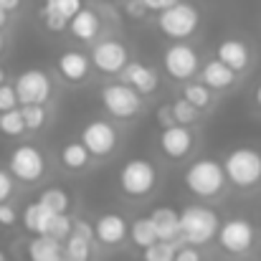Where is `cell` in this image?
Returning a JSON list of instances; mask_svg holds the SVG:
<instances>
[{
  "label": "cell",
  "instance_id": "16",
  "mask_svg": "<svg viewBox=\"0 0 261 261\" xmlns=\"http://www.w3.org/2000/svg\"><path fill=\"white\" fill-rule=\"evenodd\" d=\"M127 233H129V226H127V221H124L122 216H117V213H104V216H99V221L94 223V241H99L101 246H109V249L124 244Z\"/></svg>",
  "mask_w": 261,
  "mask_h": 261
},
{
  "label": "cell",
  "instance_id": "11",
  "mask_svg": "<svg viewBox=\"0 0 261 261\" xmlns=\"http://www.w3.org/2000/svg\"><path fill=\"white\" fill-rule=\"evenodd\" d=\"M15 96L18 104H46L51 99L54 82L43 69H25L15 79Z\"/></svg>",
  "mask_w": 261,
  "mask_h": 261
},
{
  "label": "cell",
  "instance_id": "41",
  "mask_svg": "<svg viewBox=\"0 0 261 261\" xmlns=\"http://www.w3.org/2000/svg\"><path fill=\"white\" fill-rule=\"evenodd\" d=\"M147 10H155V13H160L163 8H168V5H173V3H177V0H140Z\"/></svg>",
  "mask_w": 261,
  "mask_h": 261
},
{
  "label": "cell",
  "instance_id": "14",
  "mask_svg": "<svg viewBox=\"0 0 261 261\" xmlns=\"http://www.w3.org/2000/svg\"><path fill=\"white\" fill-rule=\"evenodd\" d=\"M84 8V0H43L41 5V18L48 31L61 33L69 28V20Z\"/></svg>",
  "mask_w": 261,
  "mask_h": 261
},
{
  "label": "cell",
  "instance_id": "42",
  "mask_svg": "<svg viewBox=\"0 0 261 261\" xmlns=\"http://www.w3.org/2000/svg\"><path fill=\"white\" fill-rule=\"evenodd\" d=\"M0 8H3V10H8V13H13V10H18V8H20V0H0Z\"/></svg>",
  "mask_w": 261,
  "mask_h": 261
},
{
  "label": "cell",
  "instance_id": "23",
  "mask_svg": "<svg viewBox=\"0 0 261 261\" xmlns=\"http://www.w3.org/2000/svg\"><path fill=\"white\" fill-rule=\"evenodd\" d=\"M54 216H56V213H51L46 205H41L38 200H33V203H28V205L23 208L20 221H23V226H25L28 233L38 236V233H48V226H51V218H54Z\"/></svg>",
  "mask_w": 261,
  "mask_h": 261
},
{
  "label": "cell",
  "instance_id": "2",
  "mask_svg": "<svg viewBox=\"0 0 261 261\" xmlns=\"http://www.w3.org/2000/svg\"><path fill=\"white\" fill-rule=\"evenodd\" d=\"M226 180L239 190H254L261 182V152L256 147H233L223 160Z\"/></svg>",
  "mask_w": 261,
  "mask_h": 261
},
{
  "label": "cell",
  "instance_id": "45",
  "mask_svg": "<svg viewBox=\"0 0 261 261\" xmlns=\"http://www.w3.org/2000/svg\"><path fill=\"white\" fill-rule=\"evenodd\" d=\"M3 51H5V36L0 33V56H3Z\"/></svg>",
  "mask_w": 261,
  "mask_h": 261
},
{
  "label": "cell",
  "instance_id": "38",
  "mask_svg": "<svg viewBox=\"0 0 261 261\" xmlns=\"http://www.w3.org/2000/svg\"><path fill=\"white\" fill-rule=\"evenodd\" d=\"M175 261H200V251L193 244H185L180 249H175Z\"/></svg>",
  "mask_w": 261,
  "mask_h": 261
},
{
  "label": "cell",
  "instance_id": "39",
  "mask_svg": "<svg viewBox=\"0 0 261 261\" xmlns=\"http://www.w3.org/2000/svg\"><path fill=\"white\" fill-rule=\"evenodd\" d=\"M71 233H76V236H82V239H87V241H94V223L79 218V221H74V231H71Z\"/></svg>",
  "mask_w": 261,
  "mask_h": 261
},
{
  "label": "cell",
  "instance_id": "3",
  "mask_svg": "<svg viewBox=\"0 0 261 261\" xmlns=\"http://www.w3.org/2000/svg\"><path fill=\"white\" fill-rule=\"evenodd\" d=\"M185 180V188L195 195V198H218L226 188V173H223V165L218 160H211V158H200L195 163L188 165V170L182 175Z\"/></svg>",
  "mask_w": 261,
  "mask_h": 261
},
{
  "label": "cell",
  "instance_id": "28",
  "mask_svg": "<svg viewBox=\"0 0 261 261\" xmlns=\"http://www.w3.org/2000/svg\"><path fill=\"white\" fill-rule=\"evenodd\" d=\"M91 244L76 233H71L66 241H64V249H61V261H91Z\"/></svg>",
  "mask_w": 261,
  "mask_h": 261
},
{
  "label": "cell",
  "instance_id": "6",
  "mask_svg": "<svg viewBox=\"0 0 261 261\" xmlns=\"http://www.w3.org/2000/svg\"><path fill=\"white\" fill-rule=\"evenodd\" d=\"M99 99H101V107L104 112L112 117V119H132V117H140L145 101H142V94L137 89H132L124 82H112L107 87H101L99 91Z\"/></svg>",
  "mask_w": 261,
  "mask_h": 261
},
{
  "label": "cell",
  "instance_id": "33",
  "mask_svg": "<svg viewBox=\"0 0 261 261\" xmlns=\"http://www.w3.org/2000/svg\"><path fill=\"white\" fill-rule=\"evenodd\" d=\"M71 231H74V221L69 218V213H56L51 218V226H48V233L46 236H54L59 241H66L71 236Z\"/></svg>",
  "mask_w": 261,
  "mask_h": 261
},
{
  "label": "cell",
  "instance_id": "13",
  "mask_svg": "<svg viewBox=\"0 0 261 261\" xmlns=\"http://www.w3.org/2000/svg\"><path fill=\"white\" fill-rule=\"evenodd\" d=\"M158 147L170 160H185L195 150V132L188 124L175 122L170 127H163V132L158 137Z\"/></svg>",
  "mask_w": 261,
  "mask_h": 261
},
{
  "label": "cell",
  "instance_id": "29",
  "mask_svg": "<svg viewBox=\"0 0 261 261\" xmlns=\"http://www.w3.org/2000/svg\"><path fill=\"white\" fill-rule=\"evenodd\" d=\"M0 132L5 137H20L25 132V122H23L20 107H13L8 112H0Z\"/></svg>",
  "mask_w": 261,
  "mask_h": 261
},
{
  "label": "cell",
  "instance_id": "20",
  "mask_svg": "<svg viewBox=\"0 0 261 261\" xmlns=\"http://www.w3.org/2000/svg\"><path fill=\"white\" fill-rule=\"evenodd\" d=\"M61 249H64V241L46 236V233H38L28 241L25 256H28V261H61Z\"/></svg>",
  "mask_w": 261,
  "mask_h": 261
},
{
  "label": "cell",
  "instance_id": "17",
  "mask_svg": "<svg viewBox=\"0 0 261 261\" xmlns=\"http://www.w3.org/2000/svg\"><path fill=\"white\" fill-rule=\"evenodd\" d=\"M122 82L129 84L132 89H137L140 94H152L158 84H160V74L158 69H152L145 61H127V66L119 71Z\"/></svg>",
  "mask_w": 261,
  "mask_h": 261
},
{
  "label": "cell",
  "instance_id": "35",
  "mask_svg": "<svg viewBox=\"0 0 261 261\" xmlns=\"http://www.w3.org/2000/svg\"><path fill=\"white\" fill-rule=\"evenodd\" d=\"M18 107V96H15V87L13 84H0V112H8Z\"/></svg>",
  "mask_w": 261,
  "mask_h": 261
},
{
  "label": "cell",
  "instance_id": "25",
  "mask_svg": "<svg viewBox=\"0 0 261 261\" xmlns=\"http://www.w3.org/2000/svg\"><path fill=\"white\" fill-rule=\"evenodd\" d=\"M127 236L132 239V244H135L137 249H145V246H150V244L158 241V228H155L152 218L147 216V218H137V221H132Z\"/></svg>",
  "mask_w": 261,
  "mask_h": 261
},
{
  "label": "cell",
  "instance_id": "21",
  "mask_svg": "<svg viewBox=\"0 0 261 261\" xmlns=\"http://www.w3.org/2000/svg\"><path fill=\"white\" fill-rule=\"evenodd\" d=\"M155 228H158V239L160 241H177L180 239V213L170 205H160L150 213Z\"/></svg>",
  "mask_w": 261,
  "mask_h": 261
},
{
  "label": "cell",
  "instance_id": "48",
  "mask_svg": "<svg viewBox=\"0 0 261 261\" xmlns=\"http://www.w3.org/2000/svg\"><path fill=\"white\" fill-rule=\"evenodd\" d=\"M231 261H249V259H231Z\"/></svg>",
  "mask_w": 261,
  "mask_h": 261
},
{
  "label": "cell",
  "instance_id": "40",
  "mask_svg": "<svg viewBox=\"0 0 261 261\" xmlns=\"http://www.w3.org/2000/svg\"><path fill=\"white\" fill-rule=\"evenodd\" d=\"M158 119H160V124H163V127H170V124H175L173 107H170V104H163V107L158 109Z\"/></svg>",
  "mask_w": 261,
  "mask_h": 261
},
{
  "label": "cell",
  "instance_id": "27",
  "mask_svg": "<svg viewBox=\"0 0 261 261\" xmlns=\"http://www.w3.org/2000/svg\"><path fill=\"white\" fill-rule=\"evenodd\" d=\"M38 203L46 205L51 213H69V208H71V198H69V193H66L64 188H59V185H51V188L41 190Z\"/></svg>",
  "mask_w": 261,
  "mask_h": 261
},
{
  "label": "cell",
  "instance_id": "9",
  "mask_svg": "<svg viewBox=\"0 0 261 261\" xmlns=\"http://www.w3.org/2000/svg\"><path fill=\"white\" fill-rule=\"evenodd\" d=\"M218 244L223 251L233 254V256H241V254H249L256 241H259V231L251 221L246 218H228L218 226V233H216Z\"/></svg>",
  "mask_w": 261,
  "mask_h": 261
},
{
  "label": "cell",
  "instance_id": "34",
  "mask_svg": "<svg viewBox=\"0 0 261 261\" xmlns=\"http://www.w3.org/2000/svg\"><path fill=\"white\" fill-rule=\"evenodd\" d=\"M18 211H15V205L10 203V200H3L0 203V226H5V228H10V226H15L18 223Z\"/></svg>",
  "mask_w": 261,
  "mask_h": 261
},
{
  "label": "cell",
  "instance_id": "4",
  "mask_svg": "<svg viewBox=\"0 0 261 261\" xmlns=\"http://www.w3.org/2000/svg\"><path fill=\"white\" fill-rule=\"evenodd\" d=\"M218 216L205 205H188L180 211V239L193 246H205L218 233Z\"/></svg>",
  "mask_w": 261,
  "mask_h": 261
},
{
  "label": "cell",
  "instance_id": "44",
  "mask_svg": "<svg viewBox=\"0 0 261 261\" xmlns=\"http://www.w3.org/2000/svg\"><path fill=\"white\" fill-rule=\"evenodd\" d=\"M254 104H256V107L261 109V84L256 87V91H254Z\"/></svg>",
  "mask_w": 261,
  "mask_h": 261
},
{
  "label": "cell",
  "instance_id": "22",
  "mask_svg": "<svg viewBox=\"0 0 261 261\" xmlns=\"http://www.w3.org/2000/svg\"><path fill=\"white\" fill-rule=\"evenodd\" d=\"M99 28H101V20H99V15L91 10V8H82L71 20H69V31H71V36L76 38V41H94L96 36H99Z\"/></svg>",
  "mask_w": 261,
  "mask_h": 261
},
{
  "label": "cell",
  "instance_id": "36",
  "mask_svg": "<svg viewBox=\"0 0 261 261\" xmlns=\"http://www.w3.org/2000/svg\"><path fill=\"white\" fill-rule=\"evenodd\" d=\"M13 188H15V182H13V175L8 173V170H3V168H0V203H3V200H10V195H13Z\"/></svg>",
  "mask_w": 261,
  "mask_h": 261
},
{
  "label": "cell",
  "instance_id": "8",
  "mask_svg": "<svg viewBox=\"0 0 261 261\" xmlns=\"http://www.w3.org/2000/svg\"><path fill=\"white\" fill-rule=\"evenodd\" d=\"M8 173L13 175V180H20L25 185L38 182L46 175V155L41 152V147L23 142V145H18V147L10 150Z\"/></svg>",
  "mask_w": 261,
  "mask_h": 261
},
{
  "label": "cell",
  "instance_id": "24",
  "mask_svg": "<svg viewBox=\"0 0 261 261\" xmlns=\"http://www.w3.org/2000/svg\"><path fill=\"white\" fill-rule=\"evenodd\" d=\"M59 160H61V165H64L66 170L82 173V170H87L89 163H91L94 158L89 155V150L84 147L82 140H71V142H66V145L59 150Z\"/></svg>",
  "mask_w": 261,
  "mask_h": 261
},
{
  "label": "cell",
  "instance_id": "19",
  "mask_svg": "<svg viewBox=\"0 0 261 261\" xmlns=\"http://www.w3.org/2000/svg\"><path fill=\"white\" fill-rule=\"evenodd\" d=\"M216 59H221L226 66H231L233 71H246L249 69V64H251V51H249V46L241 41V38H226V41H221L218 43V48H216Z\"/></svg>",
  "mask_w": 261,
  "mask_h": 261
},
{
  "label": "cell",
  "instance_id": "5",
  "mask_svg": "<svg viewBox=\"0 0 261 261\" xmlns=\"http://www.w3.org/2000/svg\"><path fill=\"white\" fill-rule=\"evenodd\" d=\"M200 25V10L193 5V3H182L177 0L173 5L163 8L158 13V28L173 38V41H185L190 38Z\"/></svg>",
  "mask_w": 261,
  "mask_h": 261
},
{
  "label": "cell",
  "instance_id": "43",
  "mask_svg": "<svg viewBox=\"0 0 261 261\" xmlns=\"http://www.w3.org/2000/svg\"><path fill=\"white\" fill-rule=\"evenodd\" d=\"M8 15H10V13H8V10H3V8H0V31H3V28H5V25H8Z\"/></svg>",
  "mask_w": 261,
  "mask_h": 261
},
{
  "label": "cell",
  "instance_id": "37",
  "mask_svg": "<svg viewBox=\"0 0 261 261\" xmlns=\"http://www.w3.org/2000/svg\"><path fill=\"white\" fill-rule=\"evenodd\" d=\"M124 13H127L132 20H142V18L150 13V10H147V8H145L140 0H127V3H124Z\"/></svg>",
  "mask_w": 261,
  "mask_h": 261
},
{
  "label": "cell",
  "instance_id": "12",
  "mask_svg": "<svg viewBox=\"0 0 261 261\" xmlns=\"http://www.w3.org/2000/svg\"><path fill=\"white\" fill-rule=\"evenodd\" d=\"M89 59H91V66H94L96 71H101V74H107V76H114V74H119V71L127 66L129 51H127V46H124L122 41H117V38H104V41H96V43H94Z\"/></svg>",
  "mask_w": 261,
  "mask_h": 261
},
{
  "label": "cell",
  "instance_id": "47",
  "mask_svg": "<svg viewBox=\"0 0 261 261\" xmlns=\"http://www.w3.org/2000/svg\"><path fill=\"white\" fill-rule=\"evenodd\" d=\"M0 84H5V69H0Z\"/></svg>",
  "mask_w": 261,
  "mask_h": 261
},
{
  "label": "cell",
  "instance_id": "10",
  "mask_svg": "<svg viewBox=\"0 0 261 261\" xmlns=\"http://www.w3.org/2000/svg\"><path fill=\"white\" fill-rule=\"evenodd\" d=\"M163 69L175 82H190L198 74V69H200L198 51L193 46L182 43V41H175L163 54Z\"/></svg>",
  "mask_w": 261,
  "mask_h": 261
},
{
  "label": "cell",
  "instance_id": "1",
  "mask_svg": "<svg viewBox=\"0 0 261 261\" xmlns=\"http://www.w3.org/2000/svg\"><path fill=\"white\" fill-rule=\"evenodd\" d=\"M117 185H119V190H122L124 198H129V200H145V198H150L158 190V185H160V170L147 158H129L119 168Z\"/></svg>",
  "mask_w": 261,
  "mask_h": 261
},
{
  "label": "cell",
  "instance_id": "30",
  "mask_svg": "<svg viewBox=\"0 0 261 261\" xmlns=\"http://www.w3.org/2000/svg\"><path fill=\"white\" fill-rule=\"evenodd\" d=\"M20 114H23L25 129H31V132L43 129V124L48 119V112H46L43 104H20Z\"/></svg>",
  "mask_w": 261,
  "mask_h": 261
},
{
  "label": "cell",
  "instance_id": "26",
  "mask_svg": "<svg viewBox=\"0 0 261 261\" xmlns=\"http://www.w3.org/2000/svg\"><path fill=\"white\" fill-rule=\"evenodd\" d=\"M213 89L205 87L203 82H185V87H182V99H188L195 109H208V107H213Z\"/></svg>",
  "mask_w": 261,
  "mask_h": 261
},
{
  "label": "cell",
  "instance_id": "7",
  "mask_svg": "<svg viewBox=\"0 0 261 261\" xmlns=\"http://www.w3.org/2000/svg\"><path fill=\"white\" fill-rule=\"evenodd\" d=\"M79 140L94 160H107L119 147V129L109 119H89L79 132Z\"/></svg>",
  "mask_w": 261,
  "mask_h": 261
},
{
  "label": "cell",
  "instance_id": "15",
  "mask_svg": "<svg viewBox=\"0 0 261 261\" xmlns=\"http://www.w3.org/2000/svg\"><path fill=\"white\" fill-rule=\"evenodd\" d=\"M56 71L69 84H84L91 74V59L82 51H64L56 61Z\"/></svg>",
  "mask_w": 261,
  "mask_h": 261
},
{
  "label": "cell",
  "instance_id": "46",
  "mask_svg": "<svg viewBox=\"0 0 261 261\" xmlns=\"http://www.w3.org/2000/svg\"><path fill=\"white\" fill-rule=\"evenodd\" d=\"M0 261H10V259H8V254H5L3 249H0Z\"/></svg>",
  "mask_w": 261,
  "mask_h": 261
},
{
  "label": "cell",
  "instance_id": "32",
  "mask_svg": "<svg viewBox=\"0 0 261 261\" xmlns=\"http://www.w3.org/2000/svg\"><path fill=\"white\" fill-rule=\"evenodd\" d=\"M170 107H173V117H175L177 124H188V127H193V124L198 122V117H200V109H195V107H193L188 99H182V96L175 99Z\"/></svg>",
  "mask_w": 261,
  "mask_h": 261
},
{
  "label": "cell",
  "instance_id": "18",
  "mask_svg": "<svg viewBox=\"0 0 261 261\" xmlns=\"http://www.w3.org/2000/svg\"><path fill=\"white\" fill-rule=\"evenodd\" d=\"M198 74H200V82H203L205 87H211L213 91L233 89L236 87V82H239V71H233L231 66H226L221 59H211V61H205V64L198 69Z\"/></svg>",
  "mask_w": 261,
  "mask_h": 261
},
{
  "label": "cell",
  "instance_id": "31",
  "mask_svg": "<svg viewBox=\"0 0 261 261\" xmlns=\"http://www.w3.org/2000/svg\"><path fill=\"white\" fill-rule=\"evenodd\" d=\"M142 261H175V241H155L142 249Z\"/></svg>",
  "mask_w": 261,
  "mask_h": 261
}]
</instances>
